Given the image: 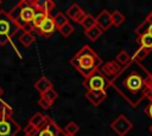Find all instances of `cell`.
<instances>
[{"mask_svg": "<svg viewBox=\"0 0 152 136\" xmlns=\"http://www.w3.org/2000/svg\"><path fill=\"white\" fill-rule=\"evenodd\" d=\"M110 86L131 105L137 106L152 93V73L140 63L131 61L110 79Z\"/></svg>", "mask_w": 152, "mask_h": 136, "instance_id": "cell-1", "label": "cell"}, {"mask_svg": "<svg viewBox=\"0 0 152 136\" xmlns=\"http://www.w3.org/2000/svg\"><path fill=\"white\" fill-rule=\"evenodd\" d=\"M70 64L86 79L94 72L99 71L103 61L89 45H84L74 54L70 59Z\"/></svg>", "mask_w": 152, "mask_h": 136, "instance_id": "cell-2", "label": "cell"}, {"mask_svg": "<svg viewBox=\"0 0 152 136\" xmlns=\"http://www.w3.org/2000/svg\"><path fill=\"white\" fill-rule=\"evenodd\" d=\"M7 13L18 25L19 30H23V32L32 33V31H34L32 20L36 13V8L32 5V0H20Z\"/></svg>", "mask_w": 152, "mask_h": 136, "instance_id": "cell-3", "label": "cell"}, {"mask_svg": "<svg viewBox=\"0 0 152 136\" xmlns=\"http://www.w3.org/2000/svg\"><path fill=\"white\" fill-rule=\"evenodd\" d=\"M18 31V25L4 9L0 13V45H5L8 41H11V39L15 35Z\"/></svg>", "mask_w": 152, "mask_h": 136, "instance_id": "cell-4", "label": "cell"}, {"mask_svg": "<svg viewBox=\"0 0 152 136\" xmlns=\"http://www.w3.org/2000/svg\"><path fill=\"white\" fill-rule=\"evenodd\" d=\"M83 86L87 89V91H91V90L107 91V89L110 86V80L99 70L83 80Z\"/></svg>", "mask_w": 152, "mask_h": 136, "instance_id": "cell-5", "label": "cell"}, {"mask_svg": "<svg viewBox=\"0 0 152 136\" xmlns=\"http://www.w3.org/2000/svg\"><path fill=\"white\" fill-rule=\"evenodd\" d=\"M132 128H133V123L125 115H119L110 123V129L118 136H125V135H127L132 130Z\"/></svg>", "mask_w": 152, "mask_h": 136, "instance_id": "cell-6", "label": "cell"}, {"mask_svg": "<svg viewBox=\"0 0 152 136\" xmlns=\"http://www.w3.org/2000/svg\"><path fill=\"white\" fill-rule=\"evenodd\" d=\"M21 130L12 117H0V136H15Z\"/></svg>", "mask_w": 152, "mask_h": 136, "instance_id": "cell-7", "label": "cell"}, {"mask_svg": "<svg viewBox=\"0 0 152 136\" xmlns=\"http://www.w3.org/2000/svg\"><path fill=\"white\" fill-rule=\"evenodd\" d=\"M34 136H64V131L51 117H49L46 123L40 129H38Z\"/></svg>", "mask_w": 152, "mask_h": 136, "instance_id": "cell-8", "label": "cell"}, {"mask_svg": "<svg viewBox=\"0 0 152 136\" xmlns=\"http://www.w3.org/2000/svg\"><path fill=\"white\" fill-rule=\"evenodd\" d=\"M56 30H57V26H56V24H55L53 17H52V15H48L36 31H37L40 35L49 37V35H51Z\"/></svg>", "mask_w": 152, "mask_h": 136, "instance_id": "cell-9", "label": "cell"}, {"mask_svg": "<svg viewBox=\"0 0 152 136\" xmlns=\"http://www.w3.org/2000/svg\"><path fill=\"white\" fill-rule=\"evenodd\" d=\"M65 15L68 17V19H71L74 22L81 25L82 20H83L84 17L87 15V13L80 7V5H77V4H72V5L66 9V14H65Z\"/></svg>", "mask_w": 152, "mask_h": 136, "instance_id": "cell-10", "label": "cell"}, {"mask_svg": "<svg viewBox=\"0 0 152 136\" xmlns=\"http://www.w3.org/2000/svg\"><path fill=\"white\" fill-rule=\"evenodd\" d=\"M121 69H122V67H121L115 60H110V61H107V63L102 64L101 67H100V71L110 80V79H113V78L120 72Z\"/></svg>", "mask_w": 152, "mask_h": 136, "instance_id": "cell-11", "label": "cell"}, {"mask_svg": "<svg viewBox=\"0 0 152 136\" xmlns=\"http://www.w3.org/2000/svg\"><path fill=\"white\" fill-rule=\"evenodd\" d=\"M95 22H96V26L102 30V32L109 30L113 26L110 13L107 9H103V11H101L99 13V15L95 18Z\"/></svg>", "mask_w": 152, "mask_h": 136, "instance_id": "cell-12", "label": "cell"}, {"mask_svg": "<svg viewBox=\"0 0 152 136\" xmlns=\"http://www.w3.org/2000/svg\"><path fill=\"white\" fill-rule=\"evenodd\" d=\"M84 97L95 106H99L106 98H107V92L106 91H100V90H91L87 91Z\"/></svg>", "mask_w": 152, "mask_h": 136, "instance_id": "cell-13", "label": "cell"}, {"mask_svg": "<svg viewBox=\"0 0 152 136\" xmlns=\"http://www.w3.org/2000/svg\"><path fill=\"white\" fill-rule=\"evenodd\" d=\"M32 5L36 11H42L48 15H51V12L56 7V4L51 0H32Z\"/></svg>", "mask_w": 152, "mask_h": 136, "instance_id": "cell-14", "label": "cell"}, {"mask_svg": "<svg viewBox=\"0 0 152 136\" xmlns=\"http://www.w3.org/2000/svg\"><path fill=\"white\" fill-rule=\"evenodd\" d=\"M48 118H49V116L43 115L42 112H36V114H33V115L30 117L27 124L31 125V127H33L34 129L38 130V129H40V128L46 123Z\"/></svg>", "mask_w": 152, "mask_h": 136, "instance_id": "cell-15", "label": "cell"}, {"mask_svg": "<svg viewBox=\"0 0 152 136\" xmlns=\"http://www.w3.org/2000/svg\"><path fill=\"white\" fill-rule=\"evenodd\" d=\"M52 88H53L52 83H51L46 77H40V78L34 83V89H36L40 95L45 93L48 90H50V89H52Z\"/></svg>", "mask_w": 152, "mask_h": 136, "instance_id": "cell-16", "label": "cell"}, {"mask_svg": "<svg viewBox=\"0 0 152 136\" xmlns=\"http://www.w3.org/2000/svg\"><path fill=\"white\" fill-rule=\"evenodd\" d=\"M102 33H103L102 30H101L100 27H97L96 25H95L94 27H91V28L84 31V35H86L90 41H95V40H97V39L102 35Z\"/></svg>", "mask_w": 152, "mask_h": 136, "instance_id": "cell-17", "label": "cell"}, {"mask_svg": "<svg viewBox=\"0 0 152 136\" xmlns=\"http://www.w3.org/2000/svg\"><path fill=\"white\" fill-rule=\"evenodd\" d=\"M138 43L141 47H145L150 51H152V35L150 33H144L138 37Z\"/></svg>", "mask_w": 152, "mask_h": 136, "instance_id": "cell-18", "label": "cell"}, {"mask_svg": "<svg viewBox=\"0 0 152 136\" xmlns=\"http://www.w3.org/2000/svg\"><path fill=\"white\" fill-rule=\"evenodd\" d=\"M150 50H147V48H145V47H139L135 52H134V54H133V57H131L132 58V60L133 61H137V63H140L141 60H144L148 54H150Z\"/></svg>", "mask_w": 152, "mask_h": 136, "instance_id": "cell-19", "label": "cell"}, {"mask_svg": "<svg viewBox=\"0 0 152 136\" xmlns=\"http://www.w3.org/2000/svg\"><path fill=\"white\" fill-rule=\"evenodd\" d=\"M131 56L128 54V52H126V51H120L118 54H116V57H115V61L121 66V67H124L125 65H127L129 61H131Z\"/></svg>", "mask_w": 152, "mask_h": 136, "instance_id": "cell-20", "label": "cell"}, {"mask_svg": "<svg viewBox=\"0 0 152 136\" xmlns=\"http://www.w3.org/2000/svg\"><path fill=\"white\" fill-rule=\"evenodd\" d=\"M34 40H36L34 35H33L32 33H30V32H23L21 35L19 37L20 44H21L23 46H25V47H28L31 44L34 43Z\"/></svg>", "mask_w": 152, "mask_h": 136, "instance_id": "cell-21", "label": "cell"}, {"mask_svg": "<svg viewBox=\"0 0 152 136\" xmlns=\"http://www.w3.org/2000/svg\"><path fill=\"white\" fill-rule=\"evenodd\" d=\"M110 17H112V24L113 26H120L121 24H124L125 21V15L120 12V11H114L110 13Z\"/></svg>", "mask_w": 152, "mask_h": 136, "instance_id": "cell-22", "label": "cell"}, {"mask_svg": "<svg viewBox=\"0 0 152 136\" xmlns=\"http://www.w3.org/2000/svg\"><path fill=\"white\" fill-rule=\"evenodd\" d=\"M48 17V14H45L44 12L42 11H36L34 13V17H33V20H32V26L34 27V30H37L39 27V25L44 21V19Z\"/></svg>", "mask_w": 152, "mask_h": 136, "instance_id": "cell-23", "label": "cell"}, {"mask_svg": "<svg viewBox=\"0 0 152 136\" xmlns=\"http://www.w3.org/2000/svg\"><path fill=\"white\" fill-rule=\"evenodd\" d=\"M64 134H66V135H72V136H75L78 131H80V125L76 123V122H74V121H71V122H69L66 125H65V128H64Z\"/></svg>", "mask_w": 152, "mask_h": 136, "instance_id": "cell-24", "label": "cell"}, {"mask_svg": "<svg viewBox=\"0 0 152 136\" xmlns=\"http://www.w3.org/2000/svg\"><path fill=\"white\" fill-rule=\"evenodd\" d=\"M135 34H138V37L139 35H141V34H144V33H150L151 35H152V24H146V22H141L137 28H135Z\"/></svg>", "mask_w": 152, "mask_h": 136, "instance_id": "cell-25", "label": "cell"}, {"mask_svg": "<svg viewBox=\"0 0 152 136\" xmlns=\"http://www.w3.org/2000/svg\"><path fill=\"white\" fill-rule=\"evenodd\" d=\"M53 20H55V24H56L57 28H59L61 26H63V25H65V24L69 22L68 17L63 12H58L56 15H53Z\"/></svg>", "mask_w": 152, "mask_h": 136, "instance_id": "cell-26", "label": "cell"}, {"mask_svg": "<svg viewBox=\"0 0 152 136\" xmlns=\"http://www.w3.org/2000/svg\"><path fill=\"white\" fill-rule=\"evenodd\" d=\"M96 25V22H95V18L91 15V14H88L87 13V15L84 17V19L82 20V22H81V26L84 28V31L86 30H89V28H91V27H94Z\"/></svg>", "mask_w": 152, "mask_h": 136, "instance_id": "cell-27", "label": "cell"}, {"mask_svg": "<svg viewBox=\"0 0 152 136\" xmlns=\"http://www.w3.org/2000/svg\"><path fill=\"white\" fill-rule=\"evenodd\" d=\"M58 31H59V33L63 35V37H65V38H68L70 34H72L74 33V31H75V28H74V26L71 25V24H65V25H63V26H61L59 28H57Z\"/></svg>", "mask_w": 152, "mask_h": 136, "instance_id": "cell-28", "label": "cell"}, {"mask_svg": "<svg viewBox=\"0 0 152 136\" xmlns=\"http://www.w3.org/2000/svg\"><path fill=\"white\" fill-rule=\"evenodd\" d=\"M12 115H13V109L6 103H1L0 104V117H12Z\"/></svg>", "mask_w": 152, "mask_h": 136, "instance_id": "cell-29", "label": "cell"}, {"mask_svg": "<svg viewBox=\"0 0 152 136\" xmlns=\"http://www.w3.org/2000/svg\"><path fill=\"white\" fill-rule=\"evenodd\" d=\"M42 97H44L46 101H49L50 103H53L57 98H58V93H57V91L52 88V89H50V90H48L45 93H43V95H40Z\"/></svg>", "mask_w": 152, "mask_h": 136, "instance_id": "cell-30", "label": "cell"}, {"mask_svg": "<svg viewBox=\"0 0 152 136\" xmlns=\"http://www.w3.org/2000/svg\"><path fill=\"white\" fill-rule=\"evenodd\" d=\"M38 104H39L43 109H45V110H48V109L52 105V103H50L49 101H46V99H45L44 97H42V96H40V98H39V101H38Z\"/></svg>", "mask_w": 152, "mask_h": 136, "instance_id": "cell-31", "label": "cell"}, {"mask_svg": "<svg viewBox=\"0 0 152 136\" xmlns=\"http://www.w3.org/2000/svg\"><path fill=\"white\" fill-rule=\"evenodd\" d=\"M145 112L147 114V116H148V117H151V118H152V102H150V104L145 108Z\"/></svg>", "mask_w": 152, "mask_h": 136, "instance_id": "cell-32", "label": "cell"}, {"mask_svg": "<svg viewBox=\"0 0 152 136\" xmlns=\"http://www.w3.org/2000/svg\"><path fill=\"white\" fill-rule=\"evenodd\" d=\"M2 93H4V90H2V89H1V86H0V97L2 96Z\"/></svg>", "mask_w": 152, "mask_h": 136, "instance_id": "cell-33", "label": "cell"}, {"mask_svg": "<svg viewBox=\"0 0 152 136\" xmlns=\"http://www.w3.org/2000/svg\"><path fill=\"white\" fill-rule=\"evenodd\" d=\"M150 131H151V132H152V124H151V125H150Z\"/></svg>", "mask_w": 152, "mask_h": 136, "instance_id": "cell-34", "label": "cell"}, {"mask_svg": "<svg viewBox=\"0 0 152 136\" xmlns=\"http://www.w3.org/2000/svg\"><path fill=\"white\" fill-rule=\"evenodd\" d=\"M64 136H72V135H66V134H64Z\"/></svg>", "mask_w": 152, "mask_h": 136, "instance_id": "cell-35", "label": "cell"}]
</instances>
